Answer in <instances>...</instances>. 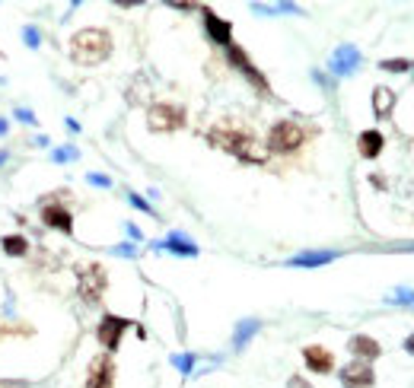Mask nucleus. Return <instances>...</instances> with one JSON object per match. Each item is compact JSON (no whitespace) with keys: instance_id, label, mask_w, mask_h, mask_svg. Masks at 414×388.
Returning a JSON list of instances; mask_svg holds the SVG:
<instances>
[{"instance_id":"1","label":"nucleus","mask_w":414,"mask_h":388,"mask_svg":"<svg viewBox=\"0 0 414 388\" xmlns=\"http://www.w3.org/2000/svg\"><path fill=\"white\" fill-rule=\"evenodd\" d=\"M207 141L214 143V147L226 150V153H233L236 159H242V163H265L268 159V147H262V143L255 141V134L246 131V127H236V124H217V127H210L207 131Z\"/></svg>"},{"instance_id":"2","label":"nucleus","mask_w":414,"mask_h":388,"mask_svg":"<svg viewBox=\"0 0 414 388\" xmlns=\"http://www.w3.org/2000/svg\"><path fill=\"white\" fill-rule=\"evenodd\" d=\"M112 54V35L106 29H80V32L70 39V58L80 67H96Z\"/></svg>"},{"instance_id":"3","label":"nucleus","mask_w":414,"mask_h":388,"mask_svg":"<svg viewBox=\"0 0 414 388\" xmlns=\"http://www.w3.org/2000/svg\"><path fill=\"white\" fill-rule=\"evenodd\" d=\"M108 287V274L102 265H80L77 267V293L83 296V303H99L102 293Z\"/></svg>"},{"instance_id":"4","label":"nucleus","mask_w":414,"mask_h":388,"mask_svg":"<svg viewBox=\"0 0 414 388\" xmlns=\"http://www.w3.org/2000/svg\"><path fill=\"white\" fill-rule=\"evenodd\" d=\"M303 143H306V131L297 121H277L268 131V150H274V153H293Z\"/></svg>"},{"instance_id":"5","label":"nucleus","mask_w":414,"mask_h":388,"mask_svg":"<svg viewBox=\"0 0 414 388\" xmlns=\"http://www.w3.org/2000/svg\"><path fill=\"white\" fill-rule=\"evenodd\" d=\"M185 124V108L182 105H172V102H157L150 105L147 112V127L153 134H169V131H179Z\"/></svg>"},{"instance_id":"6","label":"nucleus","mask_w":414,"mask_h":388,"mask_svg":"<svg viewBox=\"0 0 414 388\" xmlns=\"http://www.w3.org/2000/svg\"><path fill=\"white\" fill-rule=\"evenodd\" d=\"M131 328V322L128 318H121V315H102V322H99V328H96V340H99L106 350H112L115 354L118 347H121V334Z\"/></svg>"},{"instance_id":"7","label":"nucleus","mask_w":414,"mask_h":388,"mask_svg":"<svg viewBox=\"0 0 414 388\" xmlns=\"http://www.w3.org/2000/svg\"><path fill=\"white\" fill-rule=\"evenodd\" d=\"M115 385V363L108 354H99L90 360L86 369V388H112Z\"/></svg>"},{"instance_id":"8","label":"nucleus","mask_w":414,"mask_h":388,"mask_svg":"<svg viewBox=\"0 0 414 388\" xmlns=\"http://www.w3.org/2000/svg\"><path fill=\"white\" fill-rule=\"evenodd\" d=\"M360 67V48L357 45H338L328 61V70L335 76H351Z\"/></svg>"},{"instance_id":"9","label":"nucleus","mask_w":414,"mask_h":388,"mask_svg":"<svg viewBox=\"0 0 414 388\" xmlns=\"http://www.w3.org/2000/svg\"><path fill=\"white\" fill-rule=\"evenodd\" d=\"M338 379L344 388H370L373 385V369H370V363L357 360V363H348L338 372Z\"/></svg>"},{"instance_id":"10","label":"nucleus","mask_w":414,"mask_h":388,"mask_svg":"<svg viewBox=\"0 0 414 388\" xmlns=\"http://www.w3.org/2000/svg\"><path fill=\"white\" fill-rule=\"evenodd\" d=\"M226 58H230V64L236 67V70H242V74H246L248 80L255 83L258 90H262V92H268V80H265V76H262V74H258V70H255V64H252V61L246 58V51H242V48H236V45H230V48H226Z\"/></svg>"},{"instance_id":"11","label":"nucleus","mask_w":414,"mask_h":388,"mask_svg":"<svg viewBox=\"0 0 414 388\" xmlns=\"http://www.w3.org/2000/svg\"><path fill=\"white\" fill-rule=\"evenodd\" d=\"M201 13H204V29H207V35H210V41L230 48V45H233V25L226 23V19L217 17L214 10H201Z\"/></svg>"},{"instance_id":"12","label":"nucleus","mask_w":414,"mask_h":388,"mask_svg":"<svg viewBox=\"0 0 414 388\" xmlns=\"http://www.w3.org/2000/svg\"><path fill=\"white\" fill-rule=\"evenodd\" d=\"M41 220H45V226L64 232V236L74 232V216H70V210L61 207V204H45V207H41Z\"/></svg>"},{"instance_id":"13","label":"nucleus","mask_w":414,"mask_h":388,"mask_svg":"<svg viewBox=\"0 0 414 388\" xmlns=\"http://www.w3.org/2000/svg\"><path fill=\"white\" fill-rule=\"evenodd\" d=\"M303 363L309 366V372L325 376V372L335 369V356H331L325 347H319V344H309V347H303Z\"/></svg>"},{"instance_id":"14","label":"nucleus","mask_w":414,"mask_h":388,"mask_svg":"<svg viewBox=\"0 0 414 388\" xmlns=\"http://www.w3.org/2000/svg\"><path fill=\"white\" fill-rule=\"evenodd\" d=\"M153 248H163V252H172V255H182V258L198 255V245L188 236H182V232H169L163 242H153Z\"/></svg>"},{"instance_id":"15","label":"nucleus","mask_w":414,"mask_h":388,"mask_svg":"<svg viewBox=\"0 0 414 388\" xmlns=\"http://www.w3.org/2000/svg\"><path fill=\"white\" fill-rule=\"evenodd\" d=\"M335 252H299V255L287 258L290 267H322V265H331L335 261Z\"/></svg>"},{"instance_id":"16","label":"nucleus","mask_w":414,"mask_h":388,"mask_svg":"<svg viewBox=\"0 0 414 388\" xmlns=\"http://www.w3.org/2000/svg\"><path fill=\"white\" fill-rule=\"evenodd\" d=\"M382 134L379 131H364L360 137H357V150H360V156L364 159H376L382 153Z\"/></svg>"},{"instance_id":"17","label":"nucleus","mask_w":414,"mask_h":388,"mask_svg":"<svg viewBox=\"0 0 414 388\" xmlns=\"http://www.w3.org/2000/svg\"><path fill=\"white\" fill-rule=\"evenodd\" d=\"M351 350H354L357 356H364V360H376V356L382 354V347H379V340H373V338H366V334H354L351 338V344H348Z\"/></svg>"},{"instance_id":"18","label":"nucleus","mask_w":414,"mask_h":388,"mask_svg":"<svg viewBox=\"0 0 414 388\" xmlns=\"http://www.w3.org/2000/svg\"><path fill=\"white\" fill-rule=\"evenodd\" d=\"M392 105H395V92L389 86H376L373 90V112H376V118H389Z\"/></svg>"},{"instance_id":"19","label":"nucleus","mask_w":414,"mask_h":388,"mask_svg":"<svg viewBox=\"0 0 414 388\" xmlns=\"http://www.w3.org/2000/svg\"><path fill=\"white\" fill-rule=\"evenodd\" d=\"M258 328H262V322H258V318H242V322L236 325V334H233V347L242 350L248 340L258 334Z\"/></svg>"},{"instance_id":"20","label":"nucleus","mask_w":414,"mask_h":388,"mask_svg":"<svg viewBox=\"0 0 414 388\" xmlns=\"http://www.w3.org/2000/svg\"><path fill=\"white\" fill-rule=\"evenodd\" d=\"M0 248H3V255H10V258H23L26 252H29V242H26V236H3Z\"/></svg>"},{"instance_id":"21","label":"nucleus","mask_w":414,"mask_h":388,"mask_svg":"<svg viewBox=\"0 0 414 388\" xmlns=\"http://www.w3.org/2000/svg\"><path fill=\"white\" fill-rule=\"evenodd\" d=\"M255 13H299V7L293 3H274V7H265V3H252Z\"/></svg>"},{"instance_id":"22","label":"nucleus","mask_w":414,"mask_h":388,"mask_svg":"<svg viewBox=\"0 0 414 388\" xmlns=\"http://www.w3.org/2000/svg\"><path fill=\"white\" fill-rule=\"evenodd\" d=\"M389 303H402V306H414V289H408V287H398V289H392V296H386Z\"/></svg>"},{"instance_id":"23","label":"nucleus","mask_w":414,"mask_h":388,"mask_svg":"<svg viewBox=\"0 0 414 388\" xmlns=\"http://www.w3.org/2000/svg\"><path fill=\"white\" fill-rule=\"evenodd\" d=\"M172 366L179 372H185V376H188V372L195 369V356H191V354H175L172 356Z\"/></svg>"},{"instance_id":"24","label":"nucleus","mask_w":414,"mask_h":388,"mask_svg":"<svg viewBox=\"0 0 414 388\" xmlns=\"http://www.w3.org/2000/svg\"><path fill=\"white\" fill-rule=\"evenodd\" d=\"M77 156H80V150H77V147H61V150H55V153H51V159H55V163H74Z\"/></svg>"},{"instance_id":"25","label":"nucleus","mask_w":414,"mask_h":388,"mask_svg":"<svg viewBox=\"0 0 414 388\" xmlns=\"http://www.w3.org/2000/svg\"><path fill=\"white\" fill-rule=\"evenodd\" d=\"M382 70H389V74H402V70H408V67H411V61H398V58H392V61H382Z\"/></svg>"},{"instance_id":"26","label":"nucleus","mask_w":414,"mask_h":388,"mask_svg":"<svg viewBox=\"0 0 414 388\" xmlns=\"http://www.w3.org/2000/svg\"><path fill=\"white\" fill-rule=\"evenodd\" d=\"M23 39H26V45H29V48H39V45H41V32L35 29V25H26Z\"/></svg>"},{"instance_id":"27","label":"nucleus","mask_w":414,"mask_h":388,"mask_svg":"<svg viewBox=\"0 0 414 388\" xmlns=\"http://www.w3.org/2000/svg\"><path fill=\"white\" fill-rule=\"evenodd\" d=\"M112 255H118V258H134V255H137V245H131V242H121V245L112 248Z\"/></svg>"},{"instance_id":"28","label":"nucleus","mask_w":414,"mask_h":388,"mask_svg":"<svg viewBox=\"0 0 414 388\" xmlns=\"http://www.w3.org/2000/svg\"><path fill=\"white\" fill-rule=\"evenodd\" d=\"M86 182L96 185V188H112V178H108V175H99V172H90L86 175Z\"/></svg>"},{"instance_id":"29","label":"nucleus","mask_w":414,"mask_h":388,"mask_svg":"<svg viewBox=\"0 0 414 388\" xmlns=\"http://www.w3.org/2000/svg\"><path fill=\"white\" fill-rule=\"evenodd\" d=\"M128 201H131V204H134V207H137V210H144V214H153V207H150V204H147V201H144V198H141V194H128Z\"/></svg>"},{"instance_id":"30","label":"nucleus","mask_w":414,"mask_h":388,"mask_svg":"<svg viewBox=\"0 0 414 388\" xmlns=\"http://www.w3.org/2000/svg\"><path fill=\"white\" fill-rule=\"evenodd\" d=\"M17 118H19L23 124H35V121H39V118H35L29 108H17Z\"/></svg>"},{"instance_id":"31","label":"nucleus","mask_w":414,"mask_h":388,"mask_svg":"<svg viewBox=\"0 0 414 388\" xmlns=\"http://www.w3.org/2000/svg\"><path fill=\"white\" fill-rule=\"evenodd\" d=\"M128 236H131V239H137V242H141V229H137V226H131V223H128Z\"/></svg>"},{"instance_id":"32","label":"nucleus","mask_w":414,"mask_h":388,"mask_svg":"<svg viewBox=\"0 0 414 388\" xmlns=\"http://www.w3.org/2000/svg\"><path fill=\"white\" fill-rule=\"evenodd\" d=\"M290 388H309V382H303V379H290Z\"/></svg>"},{"instance_id":"33","label":"nucleus","mask_w":414,"mask_h":388,"mask_svg":"<svg viewBox=\"0 0 414 388\" xmlns=\"http://www.w3.org/2000/svg\"><path fill=\"white\" fill-rule=\"evenodd\" d=\"M405 350H408V354H414V334H408V340H405Z\"/></svg>"},{"instance_id":"34","label":"nucleus","mask_w":414,"mask_h":388,"mask_svg":"<svg viewBox=\"0 0 414 388\" xmlns=\"http://www.w3.org/2000/svg\"><path fill=\"white\" fill-rule=\"evenodd\" d=\"M7 127H10V121H7V118H0V137L7 134Z\"/></svg>"},{"instance_id":"35","label":"nucleus","mask_w":414,"mask_h":388,"mask_svg":"<svg viewBox=\"0 0 414 388\" xmlns=\"http://www.w3.org/2000/svg\"><path fill=\"white\" fill-rule=\"evenodd\" d=\"M7 163V150H0V165Z\"/></svg>"},{"instance_id":"36","label":"nucleus","mask_w":414,"mask_h":388,"mask_svg":"<svg viewBox=\"0 0 414 388\" xmlns=\"http://www.w3.org/2000/svg\"><path fill=\"white\" fill-rule=\"evenodd\" d=\"M411 67H414V64H411Z\"/></svg>"},{"instance_id":"37","label":"nucleus","mask_w":414,"mask_h":388,"mask_svg":"<svg viewBox=\"0 0 414 388\" xmlns=\"http://www.w3.org/2000/svg\"><path fill=\"white\" fill-rule=\"evenodd\" d=\"M411 248H414V245H411Z\"/></svg>"}]
</instances>
